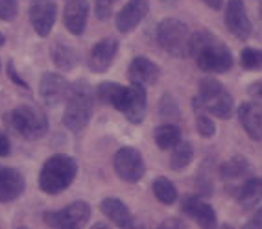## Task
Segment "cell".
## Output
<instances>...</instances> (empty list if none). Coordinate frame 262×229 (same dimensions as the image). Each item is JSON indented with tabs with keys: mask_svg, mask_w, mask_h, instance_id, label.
Listing matches in <instances>:
<instances>
[{
	"mask_svg": "<svg viewBox=\"0 0 262 229\" xmlns=\"http://www.w3.org/2000/svg\"><path fill=\"white\" fill-rule=\"evenodd\" d=\"M188 56L194 57L198 69L211 74H224L233 67V54L227 45L205 30L192 33Z\"/></svg>",
	"mask_w": 262,
	"mask_h": 229,
	"instance_id": "obj_1",
	"label": "cell"
},
{
	"mask_svg": "<svg viewBox=\"0 0 262 229\" xmlns=\"http://www.w3.org/2000/svg\"><path fill=\"white\" fill-rule=\"evenodd\" d=\"M94 111V89L85 80L71 84L65 98V113H63V126L72 133H81L89 126Z\"/></svg>",
	"mask_w": 262,
	"mask_h": 229,
	"instance_id": "obj_2",
	"label": "cell"
},
{
	"mask_svg": "<svg viewBox=\"0 0 262 229\" xmlns=\"http://www.w3.org/2000/svg\"><path fill=\"white\" fill-rule=\"evenodd\" d=\"M78 174V163L67 154L50 155L39 172V189L48 196H57L71 187Z\"/></svg>",
	"mask_w": 262,
	"mask_h": 229,
	"instance_id": "obj_3",
	"label": "cell"
},
{
	"mask_svg": "<svg viewBox=\"0 0 262 229\" xmlns=\"http://www.w3.org/2000/svg\"><path fill=\"white\" fill-rule=\"evenodd\" d=\"M194 111H203L211 117L227 120L233 117V96L225 89L222 81L214 78H203L198 84V93L194 96Z\"/></svg>",
	"mask_w": 262,
	"mask_h": 229,
	"instance_id": "obj_4",
	"label": "cell"
},
{
	"mask_svg": "<svg viewBox=\"0 0 262 229\" xmlns=\"http://www.w3.org/2000/svg\"><path fill=\"white\" fill-rule=\"evenodd\" d=\"M6 122L17 135L28 140L42 139L48 133L47 113L37 106H30V103H23L11 109L6 117Z\"/></svg>",
	"mask_w": 262,
	"mask_h": 229,
	"instance_id": "obj_5",
	"label": "cell"
},
{
	"mask_svg": "<svg viewBox=\"0 0 262 229\" xmlns=\"http://www.w3.org/2000/svg\"><path fill=\"white\" fill-rule=\"evenodd\" d=\"M190 37L192 33L187 24L179 19H173V17L163 19L157 24V30H155V39L159 43V47L173 57L188 56Z\"/></svg>",
	"mask_w": 262,
	"mask_h": 229,
	"instance_id": "obj_6",
	"label": "cell"
},
{
	"mask_svg": "<svg viewBox=\"0 0 262 229\" xmlns=\"http://www.w3.org/2000/svg\"><path fill=\"white\" fill-rule=\"evenodd\" d=\"M91 218V205L87 201L78 200L71 205L56 211H45L42 222L50 229H81Z\"/></svg>",
	"mask_w": 262,
	"mask_h": 229,
	"instance_id": "obj_7",
	"label": "cell"
},
{
	"mask_svg": "<svg viewBox=\"0 0 262 229\" xmlns=\"http://www.w3.org/2000/svg\"><path fill=\"white\" fill-rule=\"evenodd\" d=\"M113 166L117 176L126 183H139L146 174V163L137 148L124 146L113 157Z\"/></svg>",
	"mask_w": 262,
	"mask_h": 229,
	"instance_id": "obj_8",
	"label": "cell"
},
{
	"mask_svg": "<svg viewBox=\"0 0 262 229\" xmlns=\"http://www.w3.org/2000/svg\"><path fill=\"white\" fill-rule=\"evenodd\" d=\"M28 15L30 24L39 37H48L57 19V4L54 0H32Z\"/></svg>",
	"mask_w": 262,
	"mask_h": 229,
	"instance_id": "obj_9",
	"label": "cell"
},
{
	"mask_svg": "<svg viewBox=\"0 0 262 229\" xmlns=\"http://www.w3.org/2000/svg\"><path fill=\"white\" fill-rule=\"evenodd\" d=\"M118 39L115 37H103L98 43H94V47L91 48L89 57H87V67L94 74H103L107 72L109 67L115 63L118 54Z\"/></svg>",
	"mask_w": 262,
	"mask_h": 229,
	"instance_id": "obj_10",
	"label": "cell"
},
{
	"mask_svg": "<svg viewBox=\"0 0 262 229\" xmlns=\"http://www.w3.org/2000/svg\"><path fill=\"white\" fill-rule=\"evenodd\" d=\"M181 213L190 216L194 222L202 229H216L218 227V218H216V211L212 209L211 203L203 201L198 196H185L181 200Z\"/></svg>",
	"mask_w": 262,
	"mask_h": 229,
	"instance_id": "obj_11",
	"label": "cell"
},
{
	"mask_svg": "<svg viewBox=\"0 0 262 229\" xmlns=\"http://www.w3.org/2000/svg\"><path fill=\"white\" fill-rule=\"evenodd\" d=\"M224 23H225V28L229 30L236 39H240V41H246L251 35L253 26L242 0H229L227 2Z\"/></svg>",
	"mask_w": 262,
	"mask_h": 229,
	"instance_id": "obj_12",
	"label": "cell"
},
{
	"mask_svg": "<svg viewBox=\"0 0 262 229\" xmlns=\"http://www.w3.org/2000/svg\"><path fill=\"white\" fill-rule=\"evenodd\" d=\"M69 87H71V84L63 74H59V72H45L41 76V81H39V96L47 106L54 108V106H57V103H61L67 98Z\"/></svg>",
	"mask_w": 262,
	"mask_h": 229,
	"instance_id": "obj_13",
	"label": "cell"
},
{
	"mask_svg": "<svg viewBox=\"0 0 262 229\" xmlns=\"http://www.w3.org/2000/svg\"><path fill=\"white\" fill-rule=\"evenodd\" d=\"M251 172H253L251 164L242 155H234L229 161H225L220 166V178L225 183V191H229L234 194L246 179L251 178Z\"/></svg>",
	"mask_w": 262,
	"mask_h": 229,
	"instance_id": "obj_14",
	"label": "cell"
},
{
	"mask_svg": "<svg viewBox=\"0 0 262 229\" xmlns=\"http://www.w3.org/2000/svg\"><path fill=\"white\" fill-rule=\"evenodd\" d=\"M150 11L148 0H127L117 15V30L120 33H131L146 19Z\"/></svg>",
	"mask_w": 262,
	"mask_h": 229,
	"instance_id": "obj_15",
	"label": "cell"
},
{
	"mask_svg": "<svg viewBox=\"0 0 262 229\" xmlns=\"http://www.w3.org/2000/svg\"><path fill=\"white\" fill-rule=\"evenodd\" d=\"M89 0H69L63 10V24L69 30V33L80 37L87 28V19H89Z\"/></svg>",
	"mask_w": 262,
	"mask_h": 229,
	"instance_id": "obj_16",
	"label": "cell"
},
{
	"mask_svg": "<svg viewBox=\"0 0 262 229\" xmlns=\"http://www.w3.org/2000/svg\"><path fill=\"white\" fill-rule=\"evenodd\" d=\"M127 78L129 84H139L142 87H151L159 81L161 78V69L157 63L144 56H137L131 59L129 67H127Z\"/></svg>",
	"mask_w": 262,
	"mask_h": 229,
	"instance_id": "obj_17",
	"label": "cell"
},
{
	"mask_svg": "<svg viewBox=\"0 0 262 229\" xmlns=\"http://www.w3.org/2000/svg\"><path fill=\"white\" fill-rule=\"evenodd\" d=\"M26 189V179L23 172L13 166L0 169V203H11L23 196Z\"/></svg>",
	"mask_w": 262,
	"mask_h": 229,
	"instance_id": "obj_18",
	"label": "cell"
},
{
	"mask_svg": "<svg viewBox=\"0 0 262 229\" xmlns=\"http://www.w3.org/2000/svg\"><path fill=\"white\" fill-rule=\"evenodd\" d=\"M100 211L111 220L113 224L120 229H139L135 216L129 211V207L118 198H103L100 203Z\"/></svg>",
	"mask_w": 262,
	"mask_h": 229,
	"instance_id": "obj_19",
	"label": "cell"
},
{
	"mask_svg": "<svg viewBox=\"0 0 262 229\" xmlns=\"http://www.w3.org/2000/svg\"><path fill=\"white\" fill-rule=\"evenodd\" d=\"M94 94L103 103H107L117 111L124 113L127 108V102H129V85H120L117 81H102L96 87Z\"/></svg>",
	"mask_w": 262,
	"mask_h": 229,
	"instance_id": "obj_20",
	"label": "cell"
},
{
	"mask_svg": "<svg viewBox=\"0 0 262 229\" xmlns=\"http://www.w3.org/2000/svg\"><path fill=\"white\" fill-rule=\"evenodd\" d=\"M238 120L249 139L262 140V106L255 102L242 103L238 109Z\"/></svg>",
	"mask_w": 262,
	"mask_h": 229,
	"instance_id": "obj_21",
	"label": "cell"
},
{
	"mask_svg": "<svg viewBox=\"0 0 262 229\" xmlns=\"http://www.w3.org/2000/svg\"><path fill=\"white\" fill-rule=\"evenodd\" d=\"M148 111V98H146V87L139 84H129V102L126 111L122 113L131 124H141Z\"/></svg>",
	"mask_w": 262,
	"mask_h": 229,
	"instance_id": "obj_22",
	"label": "cell"
},
{
	"mask_svg": "<svg viewBox=\"0 0 262 229\" xmlns=\"http://www.w3.org/2000/svg\"><path fill=\"white\" fill-rule=\"evenodd\" d=\"M236 201L242 209H253L257 207L258 201H262V178L251 176L249 179L240 185V189L234 192Z\"/></svg>",
	"mask_w": 262,
	"mask_h": 229,
	"instance_id": "obj_23",
	"label": "cell"
},
{
	"mask_svg": "<svg viewBox=\"0 0 262 229\" xmlns=\"http://www.w3.org/2000/svg\"><path fill=\"white\" fill-rule=\"evenodd\" d=\"M50 57L54 65L61 70H74L80 63V54L74 47L67 45V43L56 41L50 47Z\"/></svg>",
	"mask_w": 262,
	"mask_h": 229,
	"instance_id": "obj_24",
	"label": "cell"
},
{
	"mask_svg": "<svg viewBox=\"0 0 262 229\" xmlns=\"http://www.w3.org/2000/svg\"><path fill=\"white\" fill-rule=\"evenodd\" d=\"M154 140L157 148L172 150L181 140V130L176 124H161L154 130Z\"/></svg>",
	"mask_w": 262,
	"mask_h": 229,
	"instance_id": "obj_25",
	"label": "cell"
},
{
	"mask_svg": "<svg viewBox=\"0 0 262 229\" xmlns=\"http://www.w3.org/2000/svg\"><path fill=\"white\" fill-rule=\"evenodd\" d=\"M194 159V148L188 140H179L178 144L172 148V155H170V169L172 170H183L187 169L188 164Z\"/></svg>",
	"mask_w": 262,
	"mask_h": 229,
	"instance_id": "obj_26",
	"label": "cell"
},
{
	"mask_svg": "<svg viewBox=\"0 0 262 229\" xmlns=\"http://www.w3.org/2000/svg\"><path fill=\"white\" fill-rule=\"evenodd\" d=\"M151 191H154L157 201H161L163 205H172L178 200V189H176V185L168 178H164V176L155 178V181L151 183Z\"/></svg>",
	"mask_w": 262,
	"mask_h": 229,
	"instance_id": "obj_27",
	"label": "cell"
},
{
	"mask_svg": "<svg viewBox=\"0 0 262 229\" xmlns=\"http://www.w3.org/2000/svg\"><path fill=\"white\" fill-rule=\"evenodd\" d=\"M240 65L244 70H262V50L260 48H244L240 52Z\"/></svg>",
	"mask_w": 262,
	"mask_h": 229,
	"instance_id": "obj_28",
	"label": "cell"
},
{
	"mask_svg": "<svg viewBox=\"0 0 262 229\" xmlns=\"http://www.w3.org/2000/svg\"><path fill=\"white\" fill-rule=\"evenodd\" d=\"M196 130L198 133L205 139H211L216 135V124L212 120L211 115H207L203 111H196Z\"/></svg>",
	"mask_w": 262,
	"mask_h": 229,
	"instance_id": "obj_29",
	"label": "cell"
},
{
	"mask_svg": "<svg viewBox=\"0 0 262 229\" xmlns=\"http://www.w3.org/2000/svg\"><path fill=\"white\" fill-rule=\"evenodd\" d=\"M19 13V0H0V20L11 23Z\"/></svg>",
	"mask_w": 262,
	"mask_h": 229,
	"instance_id": "obj_30",
	"label": "cell"
},
{
	"mask_svg": "<svg viewBox=\"0 0 262 229\" xmlns=\"http://www.w3.org/2000/svg\"><path fill=\"white\" fill-rule=\"evenodd\" d=\"M179 109H178V106H176V102H173V98L172 96H168V94H164L163 96V100H161V103H159V115L163 118H179Z\"/></svg>",
	"mask_w": 262,
	"mask_h": 229,
	"instance_id": "obj_31",
	"label": "cell"
},
{
	"mask_svg": "<svg viewBox=\"0 0 262 229\" xmlns=\"http://www.w3.org/2000/svg\"><path fill=\"white\" fill-rule=\"evenodd\" d=\"M117 0H94V13L100 20H107L113 13V4Z\"/></svg>",
	"mask_w": 262,
	"mask_h": 229,
	"instance_id": "obj_32",
	"label": "cell"
},
{
	"mask_svg": "<svg viewBox=\"0 0 262 229\" xmlns=\"http://www.w3.org/2000/svg\"><path fill=\"white\" fill-rule=\"evenodd\" d=\"M248 94H249V98H251V102L262 106V80L253 81L248 87Z\"/></svg>",
	"mask_w": 262,
	"mask_h": 229,
	"instance_id": "obj_33",
	"label": "cell"
},
{
	"mask_svg": "<svg viewBox=\"0 0 262 229\" xmlns=\"http://www.w3.org/2000/svg\"><path fill=\"white\" fill-rule=\"evenodd\" d=\"M157 229H188V227L181 218H166L157 225Z\"/></svg>",
	"mask_w": 262,
	"mask_h": 229,
	"instance_id": "obj_34",
	"label": "cell"
},
{
	"mask_svg": "<svg viewBox=\"0 0 262 229\" xmlns=\"http://www.w3.org/2000/svg\"><path fill=\"white\" fill-rule=\"evenodd\" d=\"M11 154V142L4 131H0V157H8Z\"/></svg>",
	"mask_w": 262,
	"mask_h": 229,
	"instance_id": "obj_35",
	"label": "cell"
},
{
	"mask_svg": "<svg viewBox=\"0 0 262 229\" xmlns=\"http://www.w3.org/2000/svg\"><path fill=\"white\" fill-rule=\"evenodd\" d=\"M8 72H10V78L15 81V85H19V87H23V89H30V85L26 84V81L20 78L19 74H17V70H15V67H13V63H8Z\"/></svg>",
	"mask_w": 262,
	"mask_h": 229,
	"instance_id": "obj_36",
	"label": "cell"
},
{
	"mask_svg": "<svg viewBox=\"0 0 262 229\" xmlns=\"http://www.w3.org/2000/svg\"><path fill=\"white\" fill-rule=\"evenodd\" d=\"M202 2L205 6H209L211 10H220L222 4H224V0H202Z\"/></svg>",
	"mask_w": 262,
	"mask_h": 229,
	"instance_id": "obj_37",
	"label": "cell"
},
{
	"mask_svg": "<svg viewBox=\"0 0 262 229\" xmlns=\"http://www.w3.org/2000/svg\"><path fill=\"white\" fill-rule=\"evenodd\" d=\"M251 220H255V222H257V224L262 227V209H258L257 213H255V215L251 216Z\"/></svg>",
	"mask_w": 262,
	"mask_h": 229,
	"instance_id": "obj_38",
	"label": "cell"
},
{
	"mask_svg": "<svg viewBox=\"0 0 262 229\" xmlns=\"http://www.w3.org/2000/svg\"><path fill=\"white\" fill-rule=\"evenodd\" d=\"M91 229H111V227H109V225H105L103 222H96V224H94Z\"/></svg>",
	"mask_w": 262,
	"mask_h": 229,
	"instance_id": "obj_39",
	"label": "cell"
},
{
	"mask_svg": "<svg viewBox=\"0 0 262 229\" xmlns=\"http://www.w3.org/2000/svg\"><path fill=\"white\" fill-rule=\"evenodd\" d=\"M4 43H6V37H4V33H0V47H4Z\"/></svg>",
	"mask_w": 262,
	"mask_h": 229,
	"instance_id": "obj_40",
	"label": "cell"
},
{
	"mask_svg": "<svg viewBox=\"0 0 262 229\" xmlns=\"http://www.w3.org/2000/svg\"><path fill=\"white\" fill-rule=\"evenodd\" d=\"M164 4H173V2H176V0H163Z\"/></svg>",
	"mask_w": 262,
	"mask_h": 229,
	"instance_id": "obj_41",
	"label": "cell"
},
{
	"mask_svg": "<svg viewBox=\"0 0 262 229\" xmlns=\"http://www.w3.org/2000/svg\"><path fill=\"white\" fill-rule=\"evenodd\" d=\"M222 229H234V227H233V225H224Z\"/></svg>",
	"mask_w": 262,
	"mask_h": 229,
	"instance_id": "obj_42",
	"label": "cell"
},
{
	"mask_svg": "<svg viewBox=\"0 0 262 229\" xmlns=\"http://www.w3.org/2000/svg\"><path fill=\"white\" fill-rule=\"evenodd\" d=\"M260 17H262V6H260Z\"/></svg>",
	"mask_w": 262,
	"mask_h": 229,
	"instance_id": "obj_43",
	"label": "cell"
}]
</instances>
